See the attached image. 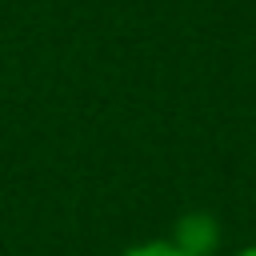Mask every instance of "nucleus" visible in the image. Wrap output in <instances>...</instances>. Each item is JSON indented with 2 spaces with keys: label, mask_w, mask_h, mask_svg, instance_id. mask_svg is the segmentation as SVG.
Here are the masks:
<instances>
[{
  "label": "nucleus",
  "mask_w": 256,
  "mask_h": 256,
  "mask_svg": "<svg viewBox=\"0 0 256 256\" xmlns=\"http://www.w3.org/2000/svg\"><path fill=\"white\" fill-rule=\"evenodd\" d=\"M216 236H220V228H216V220L212 216H204V212H192V216H184L180 224H176V248L180 252H188V256H208L212 248H216Z\"/></svg>",
  "instance_id": "f257e3e1"
},
{
  "label": "nucleus",
  "mask_w": 256,
  "mask_h": 256,
  "mask_svg": "<svg viewBox=\"0 0 256 256\" xmlns=\"http://www.w3.org/2000/svg\"><path fill=\"white\" fill-rule=\"evenodd\" d=\"M124 256H188V252H180L176 244H144V248L124 252Z\"/></svg>",
  "instance_id": "f03ea898"
},
{
  "label": "nucleus",
  "mask_w": 256,
  "mask_h": 256,
  "mask_svg": "<svg viewBox=\"0 0 256 256\" xmlns=\"http://www.w3.org/2000/svg\"><path fill=\"white\" fill-rule=\"evenodd\" d=\"M240 256H256V248H248V252H240Z\"/></svg>",
  "instance_id": "7ed1b4c3"
}]
</instances>
